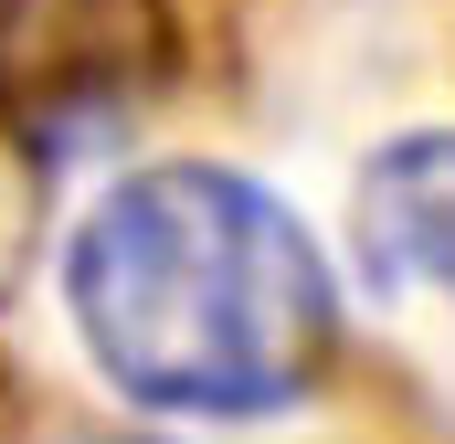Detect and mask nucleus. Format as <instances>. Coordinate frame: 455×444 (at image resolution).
<instances>
[{
  "label": "nucleus",
  "instance_id": "f257e3e1",
  "mask_svg": "<svg viewBox=\"0 0 455 444\" xmlns=\"http://www.w3.org/2000/svg\"><path fill=\"white\" fill-rule=\"evenodd\" d=\"M64 297L127 402L202 424L286 413L339 349L318 243L297 233L286 202H265L243 170L212 159L116 180L75 233Z\"/></svg>",
  "mask_w": 455,
  "mask_h": 444
},
{
  "label": "nucleus",
  "instance_id": "f03ea898",
  "mask_svg": "<svg viewBox=\"0 0 455 444\" xmlns=\"http://www.w3.org/2000/svg\"><path fill=\"white\" fill-rule=\"evenodd\" d=\"M159 64H170L159 0H0V116L43 148L127 127Z\"/></svg>",
  "mask_w": 455,
  "mask_h": 444
},
{
  "label": "nucleus",
  "instance_id": "7ed1b4c3",
  "mask_svg": "<svg viewBox=\"0 0 455 444\" xmlns=\"http://www.w3.org/2000/svg\"><path fill=\"white\" fill-rule=\"evenodd\" d=\"M360 254L381 286L455 307V127H413L360 170Z\"/></svg>",
  "mask_w": 455,
  "mask_h": 444
},
{
  "label": "nucleus",
  "instance_id": "20e7f679",
  "mask_svg": "<svg viewBox=\"0 0 455 444\" xmlns=\"http://www.w3.org/2000/svg\"><path fill=\"white\" fill-rule=\"evenodd\" d=\"M127 444H138V434H127Z\"/></svg>",
  "mask_w": 455,
  "mask_h": 444
}]
</instances>
